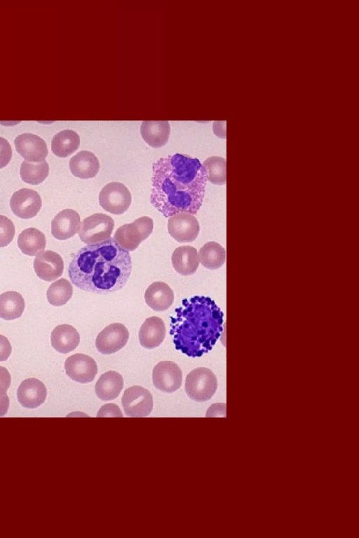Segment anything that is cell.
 I'll use <instances>...</instances> for the list:
<instances>
[{"mask_svg": "<svg viewBox=\"0 0 359 538\" xmlns=\"http://www.w3.org/2000/svg\"><path fill=\"white\" fill-rule=\"evenodd\" d=\"M168 230L179 242H191L198 236L200 226L194 215L182 212L170 216Z\"/></svg>", "mask_w": 359, "mask_h": 538, "instance_id": "obj_12", "label": "cell"}, {"mask_svg": "<svg viewBox=\"0 0 359 538\" xmlns=\"http://www.w3.org/2000/svg\"><path fill=\"white\" fill-rule=\"evenodd\" d=\"M97 417H123L118 406L114 404H107L101 407Z\"/></svg>", "mask_w": 359, "mask_h": 538, "instance_id": "obj_34", "label": "cell"}, {"mask_svg": "<svg viewBox=\"0 0 359 538\" xmlns=\"http://www.w3.org/2000/svg\"><path fill=\"white\" fill-rule=\"evenodd\" d=\"M34 269L39 278L50 282L62 275L64 262L61 256L57 252L45 250L36 255L34 261Z\"/></svg>", "mask_w": 359, "mask_h": 538, "instance_id": "obj_14", "label": "cell"}, {"mask_svg": "<svg viewBox=\"0 0 359 538\" xmlns=\"http://www.w3.org/2000/svg\"><path fill=\"white\" fill-rule=\"evenodd\" d=\"M10 405L9 398L7 394L0 396V417L7 413Z\"/></svg>", "mask_w": 359, "mask_h": 538, "instance_id": "obj_37", "label": "cell"}, {"mask_svg": "<svg viewBox=\"0 0 359 538\" xmlns=\"http://www.w3.org/2000/svg\"><path fill=\"white\" fill-rule=\"evenodd\" d=\"M165 333V325L163 319L156 316L150 317L146 319L140 329V343L146 349H154L162 343Z\"/></svg>", "mask_w": 359, "mask_h": 538, "instance_id": "obj_18", "label": "cell"}, {"mask_svg": "<svg viewBox=\"0 0 359 538\" xmlns=\"http://www.w3.org/2000/svg\"><path fill=\"white\" fill-rule=\"evenodd\" d=\"M46 244L44 234L34 227L24 229L18 237L19 248L22 253L29 256L38 254L44 249Z\"/></svg>", "mask_w": 359, "mask_h": 538, "instance_id": "obj_25", "label": "cell"}, {"mask_svg": "<svg viewBox=\"0 0 359 538\" xmlns=\"http://www.w3.org/2000/svg\"><path fill=\"white\" fill-rule=\"evenodd\" d=\"M170 132L168 120H144L140 125L143 139L151 146L158 148L168 141Z\"/></svg>", "mask_w": 359, "mask_h": 538, "instance_id": "obj_21", "label": "cell"}, {"mask_svg": "<svg viewBox=\"0 0 359 538\" xmlns=\"http://www.w3.org/2000/svg\"><path fill=\"white\" fill-rule=\"evenodd\" d=\"M131 193L123 183L107 184L99 193V203L107 212L120 214L126 212L131 203Z\"/></svg>", "mask_w": 359, "mask_h": 538, "instance_id": "obj_7", "label": "cell"}, {"mask_svg": "<svg viewBox=\"0 0 359 538\" xmlns=\"http://www.w3.org/2000/svg\"><path fill=\"white\" fill-rule=\"evenodd\" d=\"M207 173V179L211 183L217 185H223L226 181V160L219 156H211L203 163Z\"/></svg>", "mask_w": 359, "mask_h": 538, "instance_id": "obj_31", "label": "cell"}, {"mask_svg": "<svg viewBox=\"0 0 359 538\" xmlns=\"http://www.w3.org/2000/svg\"><path fill=\"white\" fill-rule=\"evenodd\" d=\"M52 347L58 352L67 354L74 350L80 343L77 330L69 324L57 326L50 336Z\"/></svg>", "mask_w": 359, "mask_h": 538, "instance_id": "obj_20", "label": "cell"}, {"mask_svg": "<svg viewBox=\"0 0 359 538\" xmlns=\"http://www.w3.org/2000/svg\"><path fill=\"white\" fill-rule=\"evenodd\" d=\"M25 306V300L20 293L6 291L0 295V318L5 320L19 318L24 312Z\"/></svg>", "mask_w": 359, "mask_h": 538, "instance_id": "obj_27", "label": "cell"}, {"mask_svg": "<svg viewBox=\"0 0 359 538\" xmlns=\"http://www.w3.org/2000/svg\"><path fill=\"white\" fill-rule=\"evenodd\" d=\"M48 173L49 165L46 160L36 162L24 160L20 165V177L28 184L36 185L41 183Z\"/></svg>", "mask_w": 359, "mask_h": 538, "instance_id": "obj_29", "label": "cell"}, {"mask_svg": "<svg viewBox=\"0 0 359 538\" xmlns=\"http://www.w3.org/2000/svg\"><path fill=\"white\" fill-rule=\"evenodd\" d=\"M41 205L40 195L32 188H20L15 191L10 199L13 212L22 219L34 217L40 210Z\"/></svg>", "mask_w": 359, "mask_h": 538, "instance_id": "obj_13", "label": "cell"}, {"mask_svg": "<svg viewBox=\"0 0 359 538\" xmlns=\"http://www.w3.org/2000/svg\"><path fill=\"white\" fill-rule=\"evenodd\" d=\"M69 168L76 177L81 179L91 178L97 174L100 162L93 152L83 150L71 158Z\"/></svg>", "mask_w": 359, "mask_h": 538, "instance_id": "obj_22", "label": "cell"}, {"mask_svg": "<svg viewBox=\"0 0 359 538\" xmlns=\"http://www.w3.org/2000/svg\"><path fill=\"white\" fill-rule=\"evenodd\" d=\"M12 157V149L4 137H0V168L4 167L10 162Z\"/></svg>", "mask_w": 359, "mask_h": 538, "instance_id": "obj_33", "label": "cell"}, {"mask_svg": "<svg viewBox=\"0 0 359 538\" xmlns=\"http://www.w3.org/2000/svg\"><path fill=\"white\" fill-rule=\"evenodd\" d=\"M153 227V219L148 216H142L132 223L119 226L115 231L114 238L123 248L133 251L151 233Z\"/></svg>", "mask_w": 359, "mask_h": 538, "instance_id": "obj_5", "label": "cell"}, {"mask_svg": "<svg viewBox=\"0 0 359 538\" xmlns=\"http://www.w3.org/2000/svg\"><path fill=\"white\" fill-rule=\"evenodd\" d=\"M66 374L80 383L92 382L97 373L96 361L88 355L77 353L69 357L65 362Z\"/></svg>", "mask_w": 359, "mask_h": 538, "instance_id": "obj_11", "label": "cell"}, {"mask_svg": "<svg viewBox=\"0 0 359 538\" xmlns=\"http://www.w3.org/2000/svg\"><path fill=\"white\" fill-rule=\"evenodd\" d=\"M144 299L147 305L153 310L164 311L173 303L174 293L165 282H154L147 287Z\"/></svg>", "mask_w": 359, "mask_h": 538, "instance_id": "obj_19", "label": "cell"}, {"mask_svg": "<svg viewBox=\"0 0 359 538\" xmlns=\"http://www.w3.org/2000/svg\"><path fill=\"white\" fill-rule=\"evenodd\" d=\"M15 235L13 222L5 215L0 214V247L8 245Z\"/></svg>", "mask_w": 359, "mask_h": 538, "instance_id": "obj_32", "label": "cell"}, {"mask_svg": "<svg viewBox=\"0 0 359 538\" xmlns=\"http://www.w3.org/2000/svg\"><path fill=\"white\" fill-rule=\"evenodd\" d=\"M12 352L11 345L8 338L0 334V361H6Z\"/></svg>", "mask_w": 359, "mask_h": 538, "instance_id": "obj_36", "label": "cell"}, {"mask_svg": "<svg viewBox=\"0 0 359 538\" xmlns=\"http://www.w3.org/2000/svg\"><path fill=\"white\" fill-rule=\"evenodd\" d=\"M17 151L30 162L45 160L48 151L46 142L39 136L32 133H22L15 138Z\"/></svg>", "mask_w": 359, "mask_h": 538, "instance_id": "obj_15", "label": "cell"}, {"mask_svg": "<svg viewBox=\"0 0 359 538\" xmlns=\"http://www.w3.org/2000/svg\"><path fill=\"white\" fill-rule=\"evenodd\" d=\"M129 332L121 323H113L101 331L95 340V346L103 354H114L121 350L128 343Z\"/></svg>", "mask_w": 359, "mask_h": 538, "instance_id": "obj_10", "label": "cell"}, {"mask_svg": "<svg viewBox=\"0 0 359 538\" xmlns=\"http://www.w3.org/2000/svg\"><path fill=\"white\" fill-rule=\"evenodd\" d=\"M217 388V378L208 368H196L187 375L186 393L189 398L196 401L203 402L210 399Z\"/></svg>", "mask_w": 359, "mask_h": 538, "instance_id": "obj_4", "label": "cell"}, {"mask_svg": "<svg viewBox=\"0 0 359 538\" xmlns=\"http://www.w3.org/2000/svg\"><path fill=\"white\" fill-rule=\"evenodd\" d=\"M114 227L111 216L95 213L83 219L78 231L81 240L86 244L100 242L109 239Z\"/></svg>", "mask_w": 359, "mask_h": 538, "instance_id": "obj_6", "label": "cell"}, {"mask_svg": "<svg viewBox=\"0 0 359 538\" xmlns=\"http://www.w3.org/2000/svg\"><path fill=\"white\" fill-rule=\"evenodd\" d=\"M11 382V377L8 371L4 366H0V396L6 394Z\"/></svg>", "mask_w": 359, "mask_h": 538, "instance_id": "obj_35", "label": "cell"}, {"mask_svg": "<svg viewBox=\"0 0 359 538\" xmlns=\"http://www.w3.org/2000/svg\"><path fill=\"white\" fill-rule=\"evenodd\" d=\"M73 294V287L65 278L53 282L48 288V301L54 306H61L67 303Z\"/></svg>", "mask_w": 359, "mask_h": 538, "instance_id": "obj_30", "label": "cell"}, {"mask_svg": "<svg viewBox=\"0 0 359 538\" xmlns=\"http://www.w3.org/2000/svg\"><path fill=\"white\" fill-rule=\"evenodd\" d=\"M198 261L206 268L217 269L223 265L226 261V251L219 243L210 241L206 242L199 249Z\"/></svg>", "mask_w": 359, "mask_h": 538, "instance_id": "obj_28", "label": "cell"}, {"mask_svg": "<svg viewBox=\"0 0 359 538\" xmlns=\"http://www.w3.org/2000/svg\"><path fill=\"white\" fill-rule=\"evenodd\" d=\"M123 387L122 375L115 371H109L100 377L95 390L97 396L101 400L111 401L118 396Z\"/></svg>", "mask_w": 359, "mask_h": 538, "instance_id": "obj_24", "label": "cell"}, {"mask_svg": "<svg viewBox=\"0 0 359 538\" xmlns=\"http://www.w3.org/2000/svg\"><path fill=\"white\" fill-rule=\"evenodd\" d=\"M121 403L124 412L128 417H146L153 409L152 394L141 386L135 385L126 389L123 394Z\"/></svg>", "mask_w": 359, "mask_h": 538, "instance_id": "obj_8", "label": "cell"}, {"mask_svg": "<svg viewBox=\"0 0 359 538\" xmlns=\"http://www.w3.org/2000/svg\"><path fill=\"white\" fill-rule=\"evenodd\" d=\"M47 390L45 385L36 378L23 380L17 391L19 403L25 408H34L46 400Z\"/></svg>", "mask_w": 359, "mask_h": 538, "instance_id": "obj_16", "label": "cell"}, {"mask_svg": "<svg viewBox=\"0 0 359 538\" xmlns=\"http://www.w3.org/2000/svg\"><path fill=\"white\" fill-rule=\"evenodd\" d=\"M80 137L72 130H64L55 134L51 141V150L58 157L65 158L73 153L79 146Z\"/></svg>", "mask_w": 359, "mask_h": 538, "instance_id": "obj_26", "label": "cell"}, {"mask_svg": "<svg viewBox=\"0 0 359 538\" xmlns=\"http://www.w3.org/2000/svg\"><path fill=\"white\" fill-rule=\"evenodd\" d=\"M152 169L151 204L165 217L182 212L196 214L208 180L200 160L177 153L158 158Z\"/></svg>", "mask_w": 359, "mask_h": 538, "instance_id": "obj_1", "label": "cell"}, {"mask_svg": "<svg viewBox=\"0 0 359 538\" xmlns=\"http://www.w3.org/2000/svg\"><path fill=\"white\" fill-rule=\"evenodd\" d=\"M171 260L175 270L182 275L194 274L199 265L197 250L191 245H182L175 248Z\"/></svg>", "mask_w": 359, "mask_h": 538, "instance_id": "obj_23", "label": "cell"}, {"mask_svg": "<svg viewBox=\"0 0 359 538\" xmlns=\"http://www.w3.org/2000/svg\"><path fill=\"white\" fill-rule=\"evenodd\" d=\"M80 215L74 209H65L59 212L51 221V233L58 240H66L79 230Z\"/></svg>", "mask_w": 359, "mask_h": 538, "instance_id": "obj_17", "label": "cell"}, {"mask_svg": "<svg viewBox=\"0 0 359 538\" xmlns=\"http://www.w3.org/2000/svg\"><path fill=\"white\" fill-rule=\"evenodd\" d=\"M152 380L154 387L165 393L178 390L182 382V372L179 366L171 361L158 362L154 368Z\"/></svg>", "mask_w": 359, "mask_h": 538, "instance_id": "obj_9", "label": "cell"}, {"mask_svg": "<svg viewBox=\"0 0 359 538\" xmlns=\"http://www.w3.org/2000/svg\"><path fill=\"white\" fill-rule=\"evenodd\" d=\"M131 270L129 251L110 237L81 248L69 264L68 275L80 289L107 294L122 289Z\"/></svg>", "mask_w": 359, "mask_h": 538, "instance_id": "obj_2", "label": "cell"}, {"mask_svg": "<svg viewBox=\"0 0 359 538\" xmlns=\"http://www.w3.org/2000/svg\"><path fill=\"white\" fill-rule=\"evenodd\" d=\"M170 317L175 349L190 357L211 350L223 331L224 313L210 297L184 298Z\"/></svg>", "mask_w": 359, "mask_h": 538, "instance_id": "obj_3", "label": "cell"}]
</instances>
